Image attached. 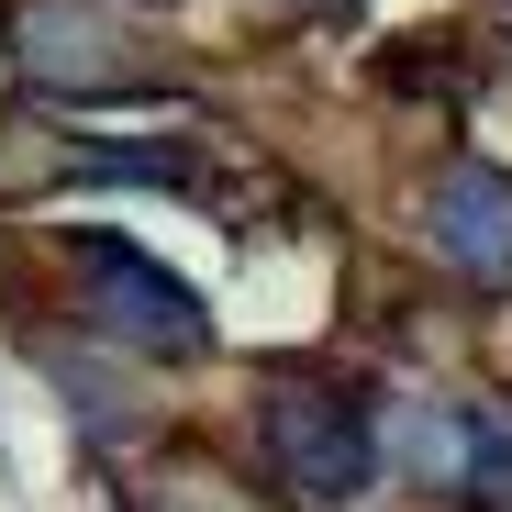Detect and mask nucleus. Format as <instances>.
Returning <instances> with one entry per match:
<instances>
[{"mask_svg":"<svg viewBox=\"0 0 512 512\" xmlns=\"http://www.w3.org/2000/svg\"><path fill=\"white\" fill-rule=\"evenodd\" d=\"M256 435H268V468L301 501H323V512H346L379 479V457H390L379 412L357 390H334V379H268V390H256Z\"/></svg>","mask_w":512,"mask_h":512,"instance_id":"1","label":"nucleus"},{"mask_svg":"<svg viewBox=\"0 0 512 512\" xmlns=\"http://www.w3.org/2000/svg\"><path fill=\"white\" fill-rule=\"evenodd\" d=\"M435 245H446L457 279L512 290V190H501V167H446V190H435Z\"/></svg>","mask_w":512,"mask_h":512,"instance_id":"3","label":"nucleus"},{"mask_svg":"<svg viewBox=\"0 0 512 512\" xmlns=\"http://www.w3.org/2000/svg\"><path fill=\"white\" fill-rule=\"evenodd\" d=\"M23 78H45V90H101V78H123V34L101 12H78V0H34L23 12Z\"/></svg>","mask_w":512,"mask_h":512,"instance_id":"4","label":"nucleus"},{"mask_svg":"<svg viewBox=\"0 0 512 512\" xmlns=\"http://www.w3.org/2000/svg\"><path fill=\"white\" fill-rule=\"evenodd\" d=\"M56 390H67L78 412H90V423H101V435H123V390H112V379H101L90 357H56Z\"/></svg>","mask_w":512,"mask_h":512,"instance_id":"6","label":"nucleus"},{"mask_svg":"<svg viewBox=\"0 0 512 512\" xmlns=\"http://www.w3.org/2000/svg\"><path fill=\"white\" fill-rule=\"evenodd\" d=\"M390 446L412 479L435 490H479V457H490V412H457V401H401L390 412Z\"/></svg>","mask_w":512,"mask_h":512,"instance_id":"5","label":"nucleus"},{"mask_svg":"<svg viewBox=\"0 0 512 512\" xmlns=\"http://www.w3.org/2000/svg\"><path fill=\"white\" fill-rule=\"evenodd\" d=\"M279 12H346V0H279Z\"/></svg>","mask_w":512,"mask_h":512,"instance_id":"7","label":"nucleus"},{"mask_svg":"<svg viewBox=\"0 0 512 512\" xmlns=\"http://www.w3.org/2000/svg\"><path fill=\"white\" fill-rule=\"evenodd\" d=\"M78 279H90V312H101L112 334H134L145 357H201V346H212V312L167 279V268H145L123 234H90V245H78Z\"/></svg>","mask_w":512,"mask_h":512,"instance_id":"2","label":"nucleus"}]
</instances>
